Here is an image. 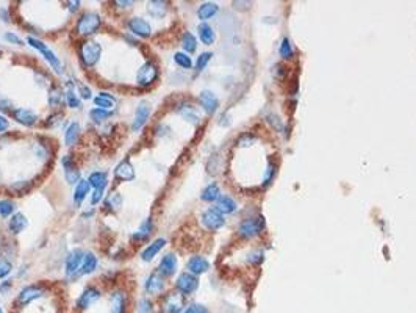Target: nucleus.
Instances as JSON below:
<instances>
[{
    "mask_svg": "<svg viewBox=\"0 0 416 313\" xmlns=\"http://www.w3.org/2000/svg\"><path fill=\"white\" fill-rule=\"evenodd\" d=\"M115 177L119 180H124V182H129V180L135 179V169H133L130 160H122V162L116 166Z\"/></svg>",
    "mask_w": 416,
    "mask_h": 313,
    "instance_id": "obj_19",
    "label": "nucleus"
},
{
    "mask_svg": "<svg viewBox=\"0 0 416 313\" xmlns=\"http://www.w3.org/2000/svg\"><path fill=\"white\" fill-rule=\"evenodd\" d=\"M279 52H280V55H282V57H283L285 60H290V58L293 57V46H291V43H290V39L285 38L283 41H282Z\"/></svg>",
    "mask_w": 416,
    "mask_h": 313,
    "instance_id": "obj_40",
    "label": "nucleus"
},
{
    "mask_svg": "<svg viewBox=\"0 0 416 313\" xmlns=\"http://www.w3.org/2000/svg\"><path fill=\"white\" fill-rule=\"evenodd\" d=\"M127 310V295L117 290L110 297V312L111 313H125Z\"/></svg>",
    "mask_w": 416,
    "mask_h": 313,
    "instance_id": "obj_16",
    "label": "nucleus"
},
{
    "mask_svg": "<svg viewBox=\"0 0 416 313\" xmlns=\"http://www.w3.org/2000/svg\"><path fill=\"white\" fill-rule=\"evenodd\" d=\"M185 295H182L180 291H172L163 299V310L165 313H180L185 309Z\"/></svg>",
    "mask_w": 416,
    "mask_h": 313,
    "instance_id": "obj_6",
    "label": "nucleus"
},
{
    "mask_svg": "<svg viewBox=\"0 0 416 313\" xmlns=\"http://www.w3.org/2000/svg\"><path fill=\"white\" fill-rule=\"evenodd\" d=\"M42 295H44V290H42L41 287H36V285H28V287H25V288H22L19 291L17 304L22 305V307H25V305H28L30 302L39 299Z\"/></svg>",
    "mask_w": 416,
    "mask_h": 313,
    "instance_id": "obj_9",
    "label": "nucleus"
},
{
    "mask_svg": "<svg viewBox=\"0 0 416 313\" xmlns=\"http://www.w3.org/2000/svg\"><path fill=\"white\" fill-rule=\"evenodd\" d=\"M129 29L132 33H135L139 38H149L152 34V27L149 25V22L141 17H132L129 20Z\"/></svg>",
    "mask_w": 416,
    "mask_h": 313,
    "instance_id": "obj_13",
    "label": "nucleus"
},
{
    "mask_svg": "<svg viewBox=\"0 0 416 313\" xmlns=\"http://www.w3.org/2000/svg\"><path fill=\"white\" fill-rule=\"evenodd\" d=\"M217 10H219V6H217L216 3L207 2V3H203V5L199 6V10H197V17L205 22V20L211 19V17L216 15Z\"/></svg>",
    "mask_w": 416,
    "mask_h": 313,
    "instance_id": "obj_27",
    "label": "nucleus"
},
{
    "mask_svg": "<svg viewBox=\"0 0 416 313\" xmlns=\"http://www.w3.org/2000/svg\"><path fill=\"white\" fill-rule=\"evenodd\" d=\"M102 198H103V190H96L94 193H93V198H91V202L93 204H99L102 200Z\"/></svg>",
    "mask_w": 416,
    "mask_h": 313,
    "instance_id": "obj_51",
    "label": "nucleus"
},
{
    "mask_svg": "<svg viewBox=\"0 0 416 313\" xmlns=\"http://www.w3.org/2000/svg\"><path fill=\"white\" fill-rule=\"evenodd\" d=\"M211 57H213V55H211L210 52H205V53H200L199 57H197V61H196V71L197 72H200V71H203V69L207 67V65H208V61L211 60Z\"/></svg>",
    "mask_w": 416,
    "mask_h": 313,
    "instance_id": "obj_42",
    "label": "nucleus"
},
{
    "mask_svg": "<svg viewBox=\"0 0 416 313\" xmlns=\"http://www.w3.org/2000/svg\"><path fill=\"white\" fill-rule=\"evenodd\" d=\"M115 5H117L119 8H130V6L133 5L132 0H125V2H122V0H116Z\"/></svg>",
    "mask_w": 416,
    "mask_h": 313,
    "instance_id": "obj_52",
    "label": "nucleus"
},
{
    "mask_svg": "<svg viewBox=\"0 0 416 313\" xmlns=\"http://www.w3.org/2000/svg\"><path fill=\"white\" fill-rule=\"evenodd\" d=\"M157 77H158L157 66H155L153 63L147 61V63H144V65L139 67V71L136 74V83L139 86L146 88V86H150L152 83L157 80Z\"/></svg>",
    "mask_w": 416,
    "mask_h": 313,
    "instance_id": "obj_5",
    "label": "nucleus"
},
{
    "mask_svg": "<svg viewBox=\"0 0 416 313\" xmlns=\"http://www.w3.org/2000/svg\"><path fill=\"white\" fill-rule=\"evenodd\" d=\"M88 182H89L91 186H94L96 190H103V188L107 186V183H108V177H107V174H105V172L97 171V172L91 174L89 179H88Z\"/></svg>",
    "mask_w": 416,
    "mask_h": 313,
    "instance_id": "obj_31",
    "label": "nucleus"
},
{
    "mask_svg": "<svg viewBox=\"0 0 416 313\" xmlns=\"http://www.w3.org/2000/svg\"><path fill=\"white\" fill-rule=\"evenodd\" d=\"M177 271V257L174 254H166L160 262V274L172 276Z\"/></svg>",
    "mask_w": 416,
    "mask_h": 313,
    "instance_id": "obj_21",
    "label": "nucleus"
},
{
    "mask_svg": "<svg viewBox=\"0 0 416 313\" xmlns=\"http://www.w3.org/2000/svg\"><path fill=\"white\" fill-rule=\"evenodd\" d=\"M65 97H66V102H67V105L70 108H79L80 107L79 96H77L75 89H74V85L70 82L66 83V94H65Z\"/></svg>",
    "mask_w": 416,
    "mask_h": 313,
    "instance_id": "obj_36",
    "label": "nucleus"
},
{
    "mask_svg": "<svg viewBox=\"0 0 416 313\" xmlns=\"http://www.w3.org/2000/svg\"><path fill=\"white\" fill-rule=\"evenodd\" d=\"M219 198H221V190L216 183L208 185L205 190L202 191V200H205V202H215V200H217Z\"/></svg>",
    "mask_w": 416,
    "mask_h": 313,
    "instance_id": "obj_34",
    "label": "nucleus"
},
{
    "mask_svg": "<svg viewBox=\"0 0 416 313\" xmlns=\"http://www.w3.org/2000/svg\"><path fill=\"white\" fill-rule=\"evenodd\" d=\"M13 117L16 119L19 124L22 125H27V127H30V125H33L34 122L38 121V115L34 113V111L28 110V108H17L13 111Z\"/></svg>",
    "mask_w": 416,
    "mask_h": 313,
    "instance_id": "obj_18",
    "label": "nucleus"
},
{
    "mask_svg": "<svg viewBox=\"0 0 416 313\" xmlns=\"http://www.w3.org/2000/svg\"><path fill=\"white\" fill-rule=\"evenodd\" d=\"M0 182H2V174H0Z\"/></svg>",
    "mask_w": 416,
    "mask_h": 313,
    "instance_id": "obj_55",
    "label": "nucleus"
},
{
    "mask_svg": "<svg viewBox=\"0 0 416 313\" xmlns=\"http://www.w3.org/2000/svg\"><path fill=\"white\" fill-rule=\"evenodd\" d=\"M105 205H107L108 210H113V212L119 210V208H121V205H122V196H121V194H119L117 191L110 193L108 198H107V200H105Z\"/></svg>",
    "mask_w": 416,
    "mask_h": 313,
    "instance_id": "obj_37",
    "label": "nucleus"
},
{
    "mask_svg": "<svg viewBox=\"0 0 416 313\" xmlns=\"http://www.w3.org/2000/svg\"><path fill=\"white\" fill-rule=\"evenodd\" d=\"M174 60H175V63H177V65H179L180 67H183V69H191V66H193V61H191V58H189L186 53L177 52V53L174 55Z\"/></svg>",
    "mask_w": 416,
    "mask_h": 313,
    "instance_id": "obj_39",
    "label": "nucleus"
},
{
    "mask_svg": "<svg viewBox=\"0 0 416 313\" xmlns=\"http://www.w3.org/2000/svg\"><path fill=\"white\" fill-rule=\"evenodd\" d=\"M224 222H225L224 214L217 210L216 207L208 208V210H205L202 214V224L207 229H210V231H217V229H221L224 226Z\"/></svg>",
    "mask_w": 416,
    "mask_h": 313,
    "instance_id": "obj_8",
    "label": "nucleus"
},
{
    "mask_svg": "<svg viewBox=\"0 0 416 313\" xmlns=\"http://www.w3.org/2000/svg\"><path fill=\"white\" fill-rule=\"evenodd\" d=\"M100 24L102 19L99 15H96V13H84L77 22V32L83 34V36H88V34L96 33Z\"/></svg>",
    "mask_w": 416,
    "mask_h": 313,
    "instance_id": "obj_2",
    "label": "nucleus"
},
{
    "mask_svg": "<svg viewBox=\"0 0 416 313\" xmlns=\"http://www.w3.org/2000/svg\"><path fill=\"white\" fill-rule=\"evenodd\" d=\"M69 5H70V6H69V10H70V11H75L77 8H79L80 2H69Z\"/></svg>",
    "mask_w": 416,
    "mask_h": 313,
    "instance_id": "obj_54",
    "label": "nucleus"
},
{
    "mask_svg": "<svg viewBox=\"0 0 416 313\" xmlns=\"http://www.w3.org/2000/svg\"><path fill=\"white\" fill-rule=\"evenodd\" d=\"M179 113L183 116V119H186V121L193 122V124H197V122H199V119H200L199 113H197V110H196L193 105H183V107H180V108H179Z\"/></svg>",
    "mask_w": 416,
    "mask_h": 313,
    "instance_id": "obj_35",
    "label": "nucleus"
},
{
    "mask_svg": "<svg viewBox=\"0 0 416 313\" xmlns=\"http://www.w3.org/2000/svg\"><path fill=\"white\" fill-rule=\"evenodd\" d=\"M147 13H149L153 19H161L167 13L166 2H161V0L149 2V3H147Z\"/></svg>",
    "mask_w": 416,
    "mask_h": 313,
    "instance_id": "obj_25",
    "label": "nucleus"
},
{
    "mask_svg": "<svg viewBox=\"0 0 416 313\" xmlns=\"http://www.w3.org/2000/svg\"><path fill=\"white\" fill-rule=\"evenodd\" d=\"M197 32H199V38H200V41L203 44H207V46H210V44H213L215 43V30L211 29V27L208 25V24H200L199 27H197Z\"/></svg>",
    "mask_w": 416,
    "mask_h": 313,
    "instance_id": "obj_28",
    "label": "nucleus"
},
{
    "mask_svg": "<svg viewBox=\"0 0 416 313\" xmlns=\"http://www.w3.org/2000/svg\"><path fill=\"white\" fill-rule=\"evenodd\" d=\"M94 103H96L97 108L105 110V111H108V113H110V110H113L116 107V99L111 94H108V93H100L99 96L94 97Z\"/></svg>",
    "mask_w": 416,
    "mask_h": 313,
    "instance_id": "obj_23",
    "label": "nucleus"
},
{
    "mask_svg": "<svg viewBox=\"0 0 416 313\" xmlns=\"http://www.w3.org/2000/svg\"><path fill=\"white\" fill-rule=\"evenodd\" d=\"M265 229V218L257 216V218H248L239 224L238 232L243 238H253L260 232H263Z\"/></svg>",
    "mask_w": 416,
    "mask_h": 313,
    "instance_id": "obj_3",
    "label": "nucleus"
},
{
    "mask_svg": "<svg viewBox=\"0 0 416 313\" xmlns=\"http://www.w3.org/2000/svg\"><path fill=\"white\" fill-rule=\"evenodd\" d=\"M175 287H177V290L180 291L182 295H191L194 293V291L197 290V287H199V280H197V277L191 273H182L179 277H177V282H175Z\"/></svg>",
    "mask_w": 416,
    "mask_h": 313,
    "instance_id": "obj_7",
    "label": "nucleus"
},
{
    "mask_svg": "<svg viewBox=\"0 0 416 313\" xmlns=\"http://www.w3.org/2000/svg\"><path fill=\"white\" fill-rule=\"evenodd\" d=\"M5 39L6 41H10V43H13V44H22V39H20L19 36H16V34L14 33H5Z\"/></svg>",
    "mask_w": 416,
    "mask_h": 313,
    "instance_id": "obj_50",
    "label": "nucleus"
},
{
    "mask_svg": "<svg viewBox=\"0 0 416 313\" xmlns=\"http://www.w3.org/2000/svg\"><path fill=\"white\" fill-rule=\"evenodd\" d=\"M61 165H63V169H65V179L66 182L70 183V185H77L80 180V171L77 169V166L74 163V160L70 158L69 155L63 157L61 158Z\"/></svg>",
    "mask_w": 416,
    "mask_h": 313,
    "instance_id": "obj_12",
    "label": "nucleus"
},
{
    "mask_svg": "<svg viewBox=\"0 0 416 313\" xmlns=\"http://www.w3.org/2000/svg\"><path fill=\"white\" fill-rule=\"evenodd\" d=\"M186 266H188L189 273L194 274V276H197V274L207 273L208 268H210V263H208L207 259H203V257L196 255V257H191V259L188 260V265H186Z\"/></svg>",
    "mask_w": 416,
    "mask_h": 313,
    "instance_id": "obj_20",
    "label": "nucleus"
},
{
    "mask_svg": "<svg viewBox=\"0 0 416 313\" xmlns=\"http://www.w3.org/2000/svg\"><path fill=\"white\" fill-rule=\"evenodd\" d=\"M182 46H183V49H185V52L191 53V52L196 50L197 41H196V38L193 36L191 33H185V34H183V39H182Z\"/></svg>",
    "mask_w": 416,
    "mask_h": 313,
    "instance_id": "obj_38",
    "label": "nucleus"
},
{
    "mask_svg": "<svg viewBox=\"0 0 416 313\" xmlns=\"http://www.w3.org/2000/svg\"><path fill=\"white\" fill-rule=\"evenodd\" d=\"M97 268V257L93 252H84L79 274H91Z\"/></svg>",
    "mask_w": 416,
    "mask_h": 313,
    "instance_id": "obj_26",
    "label": "nucleus"
},
{
    "mask_svg": "<svg viewBox=\"0 0 416 313\" xmlns=\"http://www.w3.org/2000/svg\"><path fill=\"white\" fill-rule=\"evenodd\" d=\"M79 53H80V60L83 65L88 67H93L99 61V58H100L102 47L99 43H94V41H84L79 49Z\"/></svg>",
    "mask_w": 416,
    "mask_h": 313,
    "instance_id": "obj_1",
    "label": "nucleus"
},
{
    "mask_svg": "<svg viewBox=\"0 0 416 313\" xmlns=\"http://www.w3.org/2000/svg\"><path fill=\"white\" fill-rule=\"evenodd\" d=\"M0 313H3V310H2V307H0Z\"/></svg>",
    "mask_w": 416,
    "mask_h": 313,
    "instance_id": "obj_56",
    "label": "nucleus"
},
{
    "mask_svg": "<svg viewBox=\"0 0 416 313\" xmlns=\"http://www.w3.org/2000/svg\"><path fill=\"white\" fill-rule=\"evenodd\" d=\"M11 269H13V266H11V263L6 260V259H0V279H2V277H6L8 276L10 273H11Z\"/></svg>",
    "mask_w": 416,
    "mask_h": 313,
    "instance_id": "obj_45",
    "label": "nucleus"
},
{
    "mask_svg": "<svg viewBox=\"0 0 416 313\" xmlns=\"http://www.w3.org/2000/svg\"><path fill=\"white\" fill-rule=\"evenodd\" d=\"M89 116H91V119H93L94 122L99 124V122L107 121L108 116H110V113H108V111H105V110H100V108H94V110H91Z\"/></svg>",
    "mask_w": 416,
    "mask_h": 313,
    "instance_id": "obj_41",
    "label": "nucleus"
},
{
    "mask_svg": "<svg viewBox=\"0 0 416 313\" xmlns=\"http://www.w3.org/2000/svg\"><path fill=\"white\" fill-rule=\"evenodd\" d=\"M274 174H276V166H274L272 163H269V165H267V168H266V172H265L263 185L271 183V180L274 179Z\"/></svg>",
    "mask_w": 416,
    "mask_h": 313,
    "instance_id": "obj_47",
    "label": "nucleus"
},
{
    "mask_svg": "<svg viewBox=\"0 0 416 313\" xmlns=\"http://www.w3.org/2000/svg\"><path fill=\"white\" fill-rule=\"evenodd\" d=\"M165 245H166V240H165V238L155 240L153 243H150V245L143 250V254H141V259H143L144 262H150L153 257L157 255L161 249H163Z\"/></svg>",
    "mask_w": 416,
    "mask_h": 313,
    "instance_id": "obj_22",
    "label": "nucleus"
},
{
    "mask_svg": "<svg viewBox=\"0 0 416 313\" xmlns=\"http://www.w3.org/2000/svg\"><path fill=\"white\" fill-rule=\"evenodd\" d=\"M89 188H91V185H89V182L88 180H79V183L75 185V191H74V200L77 204H80L82 200L86 198V194L89 193Z\"/></svg>",
    "mask_w": 416,
    "mask_h": 313,
    "instance_id": "obj_33",
    "label": "nucleus"
},
{
    "mask_svg": "<svg viewBox=\"0 0 416 313\" xmlns=\"http://www.w3.org/2000/svg\"><path fill=\"white\" fill-rule=\"evenodd\" d=\"M27 43L30 44L33 49H36L38 52H41L42 55H44V58L49 61V65H50V66H52V67H53L55 71L58 72V74H61V71H63V69H61V63H60L58 57H56V55H55V53H53V52L50 50V49H49V47H47L44 43H41L39 39H36V38H32V36L27 39Z\"/></svg>",
    "mask_w": 416,
    "mask_h": 313,
    "instance_id": "obj_4",
    "label": "nucleus"
},
{
    "mask_svg": "<svg viewBox=\"0 0 416 313\" xmlns=\"http://www.w3.org/2000/svg\"><path fill=\"white\" fill-rule=\"evenodd\" d=\"M83 255H84V252H83V250H80V249H75V250H72V252L67 255V259H66V276L72 277V276L80 273Z\"/></svg>",
    "mask_w": 416,
    "mask_h": 313,
    "instance_id": "obj_11",
    "label": "nucleus"
},
{
    "mask_svg": "<svg viewBox=\"0 0 416 313\" xmlns=\"http://www.w3.org/2000/svg\"><path fill=\"white\" fill-rule=\"evenodd\" d=\"M153 310V307H152V302L149 301V299H141L139 301V312L141 313H150Z\"/></svg>",
    "mask_w": 416,
    "mask_h": 313,
    "instance_id": "obj_48",
    "label": "nucleus"
},
{
    "mask_svg": "<svg viewBox=\"0 0 416 313\" xmlns=\"http://www.w3.org/2000/svg\"><path fill=\"white\" fill-rule=\"evenodd\" d=\"M79 136H80V125L77 122H72L67 127L66 133H65V143L66 146H74L77 141H79Z\"/></svg>",
    "mask_w": 416,
    "mask_h": 313,
    "instance_id": "obj_32",
    "label": "nucleus"
},
{
    "mask_svg": "<svg viewBox=\"0 0 416 313\" xmlns=\"http://www.w3.org/2000/svg\"><path fill=\"white\" fill-rule=\"evenodd\" d=\"M27 226H28V221H27V218L24 216L22 213H16L14 216H11V219H10V222H8L10 232L14 233V235L20 233Z\"/></svg>",
    "mask_w": 416,
    "mask_h": 313,
    "instance_id": "obj_24",
    "label": "nucleus"
},
{
    "mask_svg": "<svg viewBox=\"0 0 416 313\" xmlns=\"http://www.w3.org/2000/svg\"><path fill=\"white\" fill-rule=\"evenodd\" d=\"M61 94L63 93L60 91V89H56V88H53L50 91V94H49V102H50L52 107H60L63 103V96Z\"/></svg>",
    "mask_w": 416,
    "mask_h": 313,
    "instance_id": "obj_43",
    "label": "nucleus"
},
{
    "mask_svg": "<svg viewBox=\"0 0 416 313\" xmlns=\"http://www.w3.org/2000/svg\"><path fill=\"white\" fill-rule=\"evenodd\" d=\"M8 125H10L8 119H6V117H3V116H0V133L8 129Z\"/></svg>",
    "mask_w": 416,
    "mask_h": 313,
    "instance_id": "obj_53",
    "label": "nucleus"
},
{
    "mask_svg": "<svg viewBox=\"0 0 416 313\" xmlns=\"http://www.w3.org/2000/svg\"><path fill=\"white\" fill-rule=\"evenodd\" d=\"M14 210V204L10 200H0V216L8 218Z\"/></svg>",
    "mask_w": 416,
    "mask_h": 313,
    "instance_id": "obj_44",
    "label": "nucleus"
},
{
    "mask_svg": "<svg viewBox=\"0 0 416 313\" xmlns=\"http://www.w3.org/2000/svg\"><path fill=\"white\" fill-rule=\"evenodd\" d=\"M152 231H153V222H152V219L149 218V219H146L143 224H141V227L136 231V233L133 235V240H136V241L147 240V238L150 236Z\"/></svg>",
    "mask_w": 416,
    "mask_h": 313,
    "instance_id": "obj_30",
    "label": "nucleus"
},
{
    "mask_svg": "<svg viewBox=\"0 0 416 313\" xmlns=\"http://www.w3.org/2000/svg\"><path fill=\"white\" fill-rule=\"evenodd\" d=\"M144 288L149 295H160L161 291L165 290V280H163V277H161V274L152 273L149 277H147Z\"/></svg>",
    "mask_w": 416,
    "mask_h": 313,
    "instance_id": "obj_14",
    "label": "nucleus"
},
{
    "mask_svg": "<svg viewBox=\"0 0 416 313\" xmlns=\"http://www.w3.org/2000/svg\"><path fill=\"white\" fill-rule=\"evenodd\" d=\"M99 299H100V291L94 287H88V288L83 290L80 297L77 299V307H79L80 310H86L93 304H96Z\"/></svg>",
    "mask_w": 416,
    "mask_h": 313,
    "instance_id": "obj_10",
    "label": "nucleus"
},
{
    "mask_svg": "<svg viewBox=\"0 0 416 313\" xmlns=\"http://www.w3.org/2000/svg\"><path fill=\"white\" fill-rule=\"evenodd\" d=\"M150 111H152L150 103L141 102L138 105V108H136L135 121H133V124H132V129L136 132V130H139L141 127H143V125L146 124V121H147V117H149V115H150Z\"/></svg>",
    "mask_w": 416,
    "mask_h": 313,
    "instance_id": "obj_15",
    "label": "nucleus"
},
{
    "mask_svg": "<svg viewBox=\"0 0 416 313\" xmlns=\"http://www.w3.org/2000/svg\"><path fill=\"white\" fill-rule=\"evenodd\" d=\"M183 313H210V312L205 305H202V304H191V305H188Z\"/></svg>",
    "mask_w": 416,
    "mask_h": 313,
    "instance_id": "obj_46",
    "label": "nucleus"
},
{
    "mask_svg": "<svg viewBox=\"0 0 416 313\" xmlns=\"http://www.w3.org/2000/svg\"><path fill=\"white\" fill-rule=\"evenodd\" d=\"M216 208L219 210L222 214L224 213H233L236 210V202L233 199H232L230 196H222L217 199V204H216Z\"/></svg>",
    "mask_w": 416,
    "mask_h": 313,
    "instance_id": "obj_29",
    "label": "nucleus"
},
{
    "mask_svg": "<svg viewBox=\"0 0 416 313\" xmlns=\"http://www.w3.org/2000/svg\"><path fill=\"white\" fill-rule=\"evenodd\" d=\"M199 102L208 115H213L217 110V107H219V100H217V97L211 91H202L199 94Z\"/></svg>",
    "mask_w": 416,
    "mask_h": 313,
    "instance_id": "obj_17",
    "label": "nucleus"
},
{
    "mask_svg": "<svg viewBox=\"0 0 416 313\" xmlns=\"http://www.w3.org/2000/svg\"><path fill=\"white\" fill-rule=\"evenodd\" d=\"M79 91H80V96L83 97V99H91V89L88 86H84L83 83H79Z\"/></svg>",
    "mask_w": 416,
    "mask_h": 313,
    "instance_id": "obj_49",
    "label": "nucleus"
}]
</instances>
